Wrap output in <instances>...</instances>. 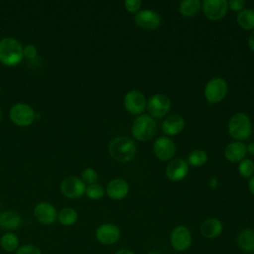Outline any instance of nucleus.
<instances>
[{
    "instance_id": "nucleus-1",
    "label": "nucleus",
    "mask_w": 254,
    "mask_h": 254,
    "mask_svg": "<svg viewBox=\"0 0 254 254\" xmlns=\"http://www.w3.org/2000/svg\"><path fill=\"white\" fill-rule=\"evenodd\" d=\"M24 58V48L15 38L5 37L0 40V63L6 66H15Z\"/></svg>"
},
{
    "instance_id": "nucleus-2",
    "label": "nucleus",
    "mask_w": 254,
    "mask_h": 254,
    "mask_svg": "<svg viewBox=\"0 0 254 254\" xmlns=\"http://www.w3.org/2000/svg\"><path fill=\"white\" fill-rule=\"evenodd\" d=\"M108 151L114 160L126 163L134 158L136 154V144L129 137L119 136L110 141Z\"/></svg>"
},
{
    "instance_id": "nucleus-3",
    "label": "nucleus",
    "mask_w": 254,
    "mask_h": 254,
    "mask_svg": "<svg viewBox=\"0 0 254 254\" xmlns=\"http://www.w3.org/2000/svg\"><path fill=\"white\" fill-rule=\"evenodd\" d=\"M157 131V124L150 115H139L133 122L131 132L135 139L141 142L152 139Z\"/></svg>"
},
{
    "instance_id": "nucleus-4",
    "label": "nucleus",
    "mask_w": 254,
    "mask_h": 254,
    "mask_svg": "<svg viewBox=\"0 0 254 254\" xmlns=\"http://www.w3.org/2000/svg\"><path fill=\"white\" fill-rule=\"evenodd\" d=\"M230 136L238 141L247 139L252 132L250 118L245 113H236L231 116L228 122Z\"/></svg>"
},
{
    "instance_id": "nucleus-5",
    "label": "nucleus",
    "mask_w": 254,
    "mask_h": 254,
    "mask_svg": "<svg viewBox=\"0 0 254 254\" xmlns=\"http://www.w3.org/2000/svg\"><path fill=\"white\" fill-rule=\"evenodd\" d=\"M228 85L222 77H213L207 81L204 87V96L210 104L218 103L224 99L227 94Z\"/></svg>"
},
{
    "instance_id": "nucleus-6",
    "label": "nucleus",
    "mask_w": 254,
    "mask_h": 254,
    "mask_svg": "<svg viewBox=\"0 0 254 254\" xmlns=\"http://www.w3.org/2000/svg\"><path fill=\"white\" fill-rule=\"evenodd\" d=\"M11 121L20 127H26L31 125L36 119V113L34 109L26 103L14 104L9 112Z\"/></svg>"
},
{
    "instance_id": "nucleus-7",
    "label": "nucleus",
    "mask_w": 254,
    "mask_h": 254,
    "mask_svg": "<svg viewBox=\"0 0 254 254\" xmlns=\"http://www.w3.org/2000/svg\"><path fill=\"white\" fill-rule=\"evenodd\" d=\"M192 243V236L190 229L185 225H178L173 228L170 234V244L177 252H186Z\"/></svg>"
},
{
    "instance_id": "nucleus-8",
    "label": "nucleus",
    "mask_w": 254,
    "mask_h": 254,
    "mask_svg": "<svg viewBox=\"0 0 254 254\" xmlns=\"http://www.w3.org/2000/svg\"><path fill=\"white\" fill-rule=\"evenodd\" d=\"M121 231L119 227L113 223L100 224L95 230L96 240L105 246H110L119 241Z\"/></svg>"
},
{
    "instance_id": "nucleus-9",
    "label": "nucleus",
    "mask_w": 254,
    "mask_h": 254,
    "mask_svg": "<svg viewBox=\"0 0 254 254\" xmlns=\"http://www.w3.org/2000/svg\"><path fill=\"white\" fill-rule=\"evenodd\" d=\"M171 108L170 98L163 93H157L150 97L147 102V109L152 118L164 117Z\"/></svg>"
},
{
    "instance_id": "nucleus-10",
    "label": "nucleus",
    "mask_w": 254,
    "mask_h": 254,
    "mask_svg": "<svg viewBox=\"0 0 254 254\" xmlns=\"http://www.w3.org/2000/svg\"><path fill=\"white\" fill-rule=\"evenodd\" d=\"M60 189H61V192L65 197L75 199L85 193L86 186L81 181V179L77 177H68V178H65L61 183Z\"/></svg>"
},
{
    "instance_id": "nucleus-11",
    "label": "nucleus",
    "mask_w": 254,
    "mask_h": 254,
    "mask_svg": "<svg viewBox=\"0 0 254 254\" xmlns=\"http://www.w3.org/2000/svg\"><path fill=\"white\" fill-rule=\"evenodd\" d=\"M201 8L206 18L217 21L226 15L228 4L226 0H204L201 2Z\"/></svg>"
},
{
    "instance_id": "nucleus-12",
    "label": "nucleus",
    "mask_w": 254,
    "mask_h": 254,
    "mask_svg": "<svg viewBox=\"0 0 254 254\" xmlns=\"http://www.w3.org/2000/svg\"><path fill=\"white\" fill-rule=\"evenodd\" d=\"M124 106L126 110L133 115L142 114L147 107L145 95L138 90H131L124 97Z\"/></svg>"
},
{
    "instance_id": "nucleus-13",
    "label": "nucleus",
    "mask_w": 254,
    "mask_h": 254,
    "mask_svg": "<svg viewBox=\"0 0 254 254\" xmlns=\"http://www.w3.org/2000/svg\"><path fill=\"white\" fill-rule=\"evenodd\" d=\"M34 215L37 221L44 225H51L58 219V211L56 207L47 201H41L36 204Z\"/></svg>"
},
{
    "instance_id": "nucleus-14",
    "label": "nucleus",
    "mask_w": 254,
    "mask_h": 254,
    "mask_svg": "<svg viewBox=\"0 0 254 254\" xmlns=\"http://www.w3.org/2000/svg\"><path fill=\"white\" fill-rule=\"evenodd\" d=\"M135 24L145 30H155L161 25V16L150 9L140 10L135 14Z\"/></svg>"
},
{
    "instance_id": "nucleus-15",
    "label": "nucleus",
    "mask_w": 254,
    "mask_h": 254,
    "mask_svg": "<svg viewBox=\"0 0 254 254\" xmlns=\"http://www.w3.org/2000/svg\"><path fill=\"white\" fill-rule=\"evenodd\" d=\"M155 156L161 161H170L176 154V145L174 141L167 136L159 137L153 146Z\"/></svg>"
},
{
    "instance_id": "nucleus-16",
    "label": "nucleus",
    "mask_w": 254,
    "mask_h": 254,
    "mask_svg": "<svg viewBox=\"0 0 254 254\" xmlns=\"http://www.w3.org/2000/svg\"><path fill=\"white\" fill-rule=\"evenodd\" d=\"M189 173V164L182 158L171 160L166 168V175L173 182L182 181Z\"/></svg>"
},
{
    "instance_id": "nucleus-17",
    "label": "nucleus",
    "mask_w": 254,
    "mask_h": 254,
    "mask_svg": "<svg viewBox=\"0 0 254 254\" xmlns=\"http://www.w3.org/2000/svg\"><path fill=\"white\" fill-rule=\"evenodd\" d=\"M105 191L111 199L120 200L128 194L129 185L123 179H113L108 183Z\"/></svg>"
},
{
    "instance_id": "nucleus-18",
    "label": "nucleus",
    "mask_w": 254,
    "mask_h": 254,
    "mask_svg": "<svg viewBox=\"0 0 254 254\" xmlns=\"http://www.w3.org/2000/svg\"><path fill=\"white\" fill-rule=\"evenodd\" d=\"M223 231L222 222L215 217H210L205 219L199 227L200 234L207 239H214L221 235Z\"/></svg>"
},
{
    "instance_id": "nucleus-19",
    "label": "nucleus",
    "mask_w": 254,
    "mask_h": 254,
    "mask_svg": "<svg viewBox=\"0 0 254 254\" xmlns=\"http://www.w3.org/2000/svg\"><path fill=\"white\" fill-rule=\"evenodd\" d=\"M185 119L179 114H173L162 123V131L168 136H175L181 133L185 127Z\"/></svg>"
},
{
    "instance_id": "nucleus-20",
    "label": "nucleus",
    "mask_w": 254,
    "mask_h": 254,
    "mask_svg": "<svg viewBox=\"0 0 254 254\" xmlns=\"http://www.w3.org/2000/svg\"><path fill=\"white\" fill-rule=\"evenodd\" d=\"M246 153V145L241 141H234L229 143L224 150V156L226 160H228L231 163H237L242 161Z\"/></svg>"
},
{
    "instance_id": "nucleus-21",
    "label": "nucleus",
    "mask_w": 254,
    "mask_h": 254,
    "mask_svg": "<svg viewBox=\"0 0 254 254\" xmlns=\"http://www.w3.org/2000/svg\"><path fill=\"white\" fill-rule=\"evenodd\" d=\"M238 248L248 254L254 253V230L250 228H244L237 234Z\"/></svg>"
},
{
    "instance_id": "nucleus-22",
    "label": "nucleus",
    "mask_w": 254,
    "mask_h": 254,
    "mask_svg": "<svg viewBox=\"0 0 254 254\" xmlns=\"http://www.w3.org/2000/svg\"><path fill=\"white\" fill-rule=\"evenodd\" d=\"M22 224L21 216L13 210H5L0 213V227L5 230L18 229Z\"/></svg>"
},
{
    "instance_id": "nucleus-23",
    "label": "nucleus",
    "mask_w": 254,
    "mask_h": 254,
    "mask_svg": "<svg viewBox=\"0 0 254 254\" xmlns=\"http://www.w3.org/2000/svg\"><path fill=\"white\" fill-rule=\"evenodd\" d=\"M19 244H20L19 237L14 232L8 231L2 234V236L0 237V246L6 252H9V253L16 252V250L20 247Z\"/></svg>"
},
{
    "instance_id": "nucleus-24",
    "label": "nucleus",
    "mask_w": 254,
    "mask_h": 254,
    "mask_svg": "<svg viewBox=\"0 0 254 254\" xmlns=\"http://www.w3.org/2000/svg\"><path fill=\"white\" fill-rule=\"evenodd\" d=\"M201 9V1L199 0H184L180 3V13L185 17H193Z\"/></svg>"
},
{
    "instance_id": "nucleus-25",
    "label": "nucleus",
    "mask_w": 254,
    "mask_h": 254,
    "mask_svg": "<svg viewBox=\"0 0 254 254\" xmlns=\"http://www.w3.org/2000/svg\"><path fill=\"white\" fill-rule=\"evenodd\" d=\"M78 218L77 211L72 207H64L58 212V220L64 226L73 225Z\"/></svg>"
},
{
    "instance_id": "nucleus-26",
    "label": "nucleus",
    "mask_w": 254,
    "mask_h": 254,
    "mask_svg": "<svg viewBox=\"0 0 254 254\" xmlns=\"http://www.w3.org/2000/svg\"><path fill=\"white\" fill-rule=\"evenodd\" d=\"M237 23L244 30H254V10L243 9L237 15Z\"/></svg>"
},
{
    "instance_id": "nucleus-27",
    "label": "nucleus",
    "mask_w": 254,
    "mask_h": 254,
    "mask_svg": "<svg viewBox=\"0 0 254 254\" xmlns=\"http://www.w3.org/2000/svg\"><path fill=\"white\" fill-rule=\"evenodd\" d=\"M207 161V154L201 149L191 151L188 156V164L192 167L203 166Z\"/></svg>"
},
{
    "instance_id": "nucleus-28",
    "label": "nucleus",
    "mask_w": 254,
    "mask_h": 254,
    "mask_svg": "<svg viewBox=\"0 0 254 254\" xmlns=\"http://www.w3.org/2000/svg\"><path fill=\"white\" fill-rule=\"evenodd\" d=\"M238 172L241 177L250 179L254 174V162L250 159H243L239 162Z\"/></svg>"
},
{
    "instance_id": "nucleus-29",
    "label": "nucleus",
    "mask_w": 254,
    "mask_h": 254,
    "mask_svg": "<svg viewBox=\"0 0 254 254\" xmlns=\"http://www.w3.org/2000/svg\"><path fill=\"white\" fill-rule=\"evenodd\" d=\"M104 193H105V190L103 189V187L96 183L92 185H88L85 189V194L90 199H94V200L100 199L103 197Z\"/></svg>"
},
{
    "instance_id": "nucleus-30",
    "label": "nucleus",
    "mask_w": 254,
    "mask_h": 254,
    "mask_svg": "<svg viewBox=\"0 0 254 254\" xmlns=\"http://www.w3.org/2000/svg\"><path fill=\"white\" fill-rule=\"evenodd\" d=\"M97 179H98V175L96 171L92 168H86L81 173V181L87 186L95 184Z\"/></svg>"
},
{
    "instance_id": "nucleus-31",
    "label": "nucleus",
    "mask_w": 254,
    "mask_h": 254,
    "mask_svg": "<svg viewBox=\"0 0 254 254\" xmlns=\"http://www.w3.org/2000/svg\"><path fill=\"white\" fill-rule=\"evenodd\" d=\"M15 254H42V251L36 245L24 244L16 250Z\"/></svg>"
},
{
    "instance_id": "nucleus-32",
    "label": "nucleus",
    "mask_w": 254,
    "mask_h": 254,
    "mask_svg": "<svg viewBox=\"0 0 254 254\" xmlns=\"http://www.w3.org/2000/svg\"><path fill=\"white\" fill-rule=\"evenodd\" d=\"M124 6L129 13H137L140 11L142 2L140 0H127L124 2Z\"/></svg>"
},
{
    "instance_id": "nucleus-33",
    "label": "nucleus",
    "mask_w": 254,
    "mask_h": 254,
    "mask_svg": "<svg viewBox=\"0 0 254 254\" xmlns=\"http://www.w3.org/2000/svg\"><path fill=\"white\" fill-rule=\"evenodd\" d=\"M227 4H228V8H230L232 11H235V12H240L245 7V1L243 0H230V1H227Z\"/></svg>"
},
{
    "instance_id": "nucleus-34",
    "label": "nucleus",
    "mask_w": 254,
    "mask_h": 254,
    "mask_svg": "<svg viewBox=\"0 0 254 254\" xmlns=\"http://www.w3.org/2000/svg\"><path fill=\"white\" fill-rule=\"evenodd\" d=\"M37 56V48L34 45H27L24 47V57L27 59H34Z\"/></svg>"
},
{
    "instance_id": "nucleus-35",
    "label": "nucleus",
    "mask_w": 254,
    "mask_h": 254,
    "mask_svg": "<svg viewBox=\"0 0 254 254\" xmlns=\"http://www.w3.org/2000/svg\"><path fill=\"white\" fill-rule=\"evenodd\" d=\"M248 47L250 48V50H252L254 52V31L250 34V36L248 38Z\"/></svg>"
},
{
    "instance_id": "nucleus-36",
    "label": "nucleus",
    "mask_w": 254,
    "mask_h": 254,
    "mask_svg": "<svg viewBox=\"0 0 254 254\" xmlns=\"http://www.w3.org/2000/svg\"><path fill=\"white\" fill-rule=\"evenodd\" d=\"M114 254H136L135 252H133L132 250L130 249H127V248H121L119 250H117Z\"/></svg>"
},
{
    "instance_id": "nucleus-37",
    "label": "nucleus",
    "mask_w": 254,
    "mask_h": 254,
    "mask_svg": "<svg viewBox=\"0 0 254 254\" xmlns=\"http://www.w3.org/2000/svg\"><path fill=\"white\" fill-rule=\"evenodd\" d=\"M248 188H249V190L251 191V193L254 195V176L251 177L249 179V182H248Z\"/></svg>"
},
{
    "instance_id": "nucleus-38",
    "label": "nucleus",
    "mask_w": 254,
    "mask_h": 254,
    "mask_svg": "<svg viewBox=\"0 0 254 254\" xmlns=\"http://www.w3.org/2000/svg\"><path fill=\"white\" fill-rule=\"evenodd\" d=\"M246 148H247V152H248L250 155L254 156V141L251 142V143H249V145L246 146Z\"/></svg>"
},
{
    "instance_id": "nucleus-39",
    "label": "nucleus",
    "mask_w": 254,
    "mask_h": 254,
    "mask_svg": "<svg viewBox=\"0 0 254 254\" xmlns=\"http://www.w3.org/2000/svg\"><path fill=\"white\" fill-rule=\"evenodd\" d=\"M147 254H160V253L155 252V251H151V252H149V253H147Z\"/></svg>"
},
{
    "instance_id": "nucleus-40",
    "label": "nucleus",
    "mask_w": 254,
    "mask_h": 254,
    "mask_svg": "<svg viewBox=\"0 0 254 254\" xmlns=\"http://www.w3.org/2000/svg\"><path fill=\"white\" fill-rule=\"evenodd\" d=\"M1 117H2V111H1V108H0V120H1Z\"/></svg>"
},
{
    "instance_id": "nucleus-41",
    "label": "nucleus",
    "mask_w": 254,
    "mask_h": 254,
    "mask_svg": "<svg viewBox=\"0 0 254 254\" xmlns=\"http://www.w3.org/2000/svg\"><path fill=\"white\" fill-rule=\"evenodd\" d=\"M252 254H254V253H252Z\"/></svg>"
}]
</instances>
